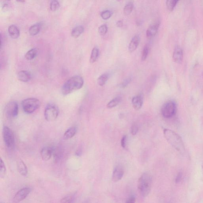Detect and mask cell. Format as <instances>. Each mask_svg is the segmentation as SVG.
<instances>
[{"instance_id": "obj_29", "label": "cell", "mask_w": 203, "mask_h": 203, "mask_svg": "<svg viewBox=\"0 0 203 203\" xmlns=\"http://www.w3.org/2000/svg\"><path fill=\"white\" fill-rule=\"evenodd\" d=\"M112 15V12L110 10H107L104 11L101 13V16L103 19L107 20L109 19Z\"/></svg>"}, {"instance_id": "obj_11", "label": "cell", "mask_w": 203, "mask_h": 203, "mask_svg": "<svg viewBox=\"0 0 203 203\" xmlns=\"http://www.w3.org/2000/svg\"><path fill=\"white\" fill-rule=\"evenodd\" d=\"M160 22H156L150 25L148 28L146 32L147 37L151 39L157 34L160 26Z\"/></svg>"}, {"instance_id": "obj_12", "label": "cell", "mask_w": 203, "mask_h": 203, "mask_svg": "<svg viewBox=\"0 0 203 203\" xmlns=\"http://www.w3.org/2000/svg\"><path fill=\"white\" fill-rule=\"evenodd\" d=\"M54 149L51 147H45L43 148L41 151V155L44 161H49L53 154Z\"/></svg>"}, {"instance_id": "obj_4", "label": "cell", "mask_w": 203, "mask_h": 203, "mask_svg": "<svg viewBox=\"0 0 203 203\" xmlns=\"http://www.w3.org/2000/svg\"><path fill=\"white\" fill-rule=\"evenodd\" d=\"M41 102L39 100L34 98L25 99L22 101L23 110L27 114H31L40 107Z\"/></svg>"}, {"instance_id": "obj_13", "label": "cell", "mask_w": 203, "mask_h": 203, "mask_svg": "<svg viewBox=\"0 0 203 203\" xmlns=\"http://www.w3.org/2000/svg\"><path fill=\"white\" fill-rule=\"evenodd\" d=\"M183 50L179 46H176L173 53V59L176 63H180L183 61Z\"/></svg>"}, {"instance_id": "obj_26", "label": "cell", "mask_w": 203, "mask_h": 203, "mask_svg": "<svg viewBox=\"0 0 203 203\" xmlns=\"http://www.w3.org/2000/svg\"><path fill=\"white\" fill-rule=\"evenodd\" d=\"M108 79V75L106 74L102 75L97 79V83L100 86H103Z\"/></svg>"}, {"instance_id": "obj_17", "label": "cell", "mask_w": 203, "mask_h": 203, "mask_svg": "<svg viewBox=\"0 0 203 203\" xmlns=\"http://www.w3.org/2000/svg\"><path fill=\"white\" fill-rule=\"evenodd\" d=\"M17 169L18 172L22 175L26 176L28 174V168L24 161L21 160H19L17 161Z\"/></svg>"}, {"instance_id": "obj_14", "label": "cell", "mask_w": 203, "mask_h": 203, "mask_svg": "<svg viewBox=\"0 0 203 203\" xmlns=\"http://www.w3.org/2000/svg\"><path fill=\"white\" fill-rule=\"evenodd\" d=\"M17 77L18 80L23 82H28L31 79V75L30 72L25 70L19 71L17 74Z\"/></svg>"}, {"instance_id": "obj_28", "label": "cell", "mask_w": 203, "mask_h": 203, "mask_svg": "<svg viewBox=\"0 0 203 203\" xmlns=\"http://www.w3.org/2000/svg\"><path fill=\"white\" fill-rule=\"evenodd\" d=\"M60 4L57 0H53L50 4V9L52 11L58 10L60 7Z\"/></svg>"}, {"instance_id": "obj_32", "label": "cell", "mask_w": 203, "mask_h": 203, "mask_svg": "<svg viewBox=\"0 0 203 203\" xmlns=\"http://www.w3.org/2000/svg\"><path fill=\"white\" fill-rule=\"evenodd\" d=\"M149 52V48L147 46H145L143 50L141 55V60L145 61L148 57Z\"/></svg>"}, {"instance_id": "obj_40", "label": "cell", "mask_w": 203, "mask_h": 203, "mask_svg": "<svg viewBox=\"0 0 203 203\" xmlns=\"http://www.w3.org/2000/svg\"><path fill=\"white\" fill-rule=\"evenodd\" d=\"M82 151L81 150H79L76 152V155L77 156H80L81 155Z\"/></svg>"}, {"instance_id": "obj_19", "label": "cell", "mask_w": 203, "mask_h": 203, "mask_svg": "<svg viewBox=\"0 0 203 203\" xmlns=\"http://www.w3.org/2000/svg\"><path fill=\"white\" fill-rule=\"evenodd\" d=\"M77 131V128L75 127H72L67 129L63 135L64 139H71L75 135Z\"/></svg>"}, {"instance_id": "obj_30", "label": "cell", "mask_w": 203, "mask_h": 203, "mask_svg": "<svg viewBox=\"0 0 203 203\" xmlns=\"http://www.w3.org/2000/svg\"><path fill=\"white\" fill-rule=\"evenodd\" d=\"M6 173L5 165L2 159H1V167H0V175L1 178L4 177Z\"/></svg>"}, {"instance_id": "obj_34", "label": "cell", "mask_w": 203, "mask_h": 203, "mask_svg": "<svg viewBox=\"0 0 203 203\" xmlns=\"http://www.w3.org/2000/svg\"><path fill=\"white\" fill-rule=\"evenodd\" d=\"M131 133L133 135H135L139 131V127L137 124H133L131 128Z\"/></svg>"}, {"instance_id": "obj_27", "label": "cell", "mask_w": 203, "mask_h": 203, "mask_svg": "<svg viewBox=\"0 0 203 203\" xmlns=\"http://www.w3.org/2000/svg\"><path fill=\"white\" fill-rule=\"evenodd\" d=\"M134 8V4L132 2H129L124 7L123 13L125 15L128 16L131 14Z\"/></svg>"}, {"instance_id": "obj_39", "label": "cell", "mask_w": 203, "mask_h": 203, "mask_svg": "<svg viewBox=\"0 0 203 203\" xmlns=\"http://www.w3.org/2000/svg\"><path fill=\"white\" fill-rule=\"evenodd\" d=\"M116 25L118 27H122L123 25V22L122 20H119L116 23Z\"/></svg>"}, {"instance_id": "obj_10", "label": "cell", "mask_w": 203, "mask_h": 203, "mask_svg": "<svg viewBox=\"0 0 203 203\" xmlns=\"http://www.w3.org/2000/svg\"><path fill=\"white\" fill-rule=\"evenodd\" d=\"M124 174V170L123 167L121 166H116L112 174V181L114 182H118L122 179Z\"/></svg>"}, {"instance_id": "obj_23", "label": "cell", "mask_w": 203, "mask_h": 203, "mask_svg": "<svg viewBox=\"0 0 203 203\" xmlns=\"http://www.w3.org/2000/svg\"><path fill=\"white\" fill-rule=\"evenodd\" d=\"M40 30H41V26L40 24H35L31 27L29 28V34L31 36H35L39 34Z\"/></svg>"}, {"instance_id": "obj_1", "label": "cell", "mask_w": 203, "mask_h": 203, "mask_svg": "<svg viewBox=\"0 0 203 203\" xmlns=\"http://www.w3.org/2000/svg\"><path fill=\"white\" fill-rule=\"evenodd\" d=\"M84 84V80L82 77L79 75L74 76L69 78L63 84L61 89L62 93L64 96L69 95L81 89Z\"/></svg>"}, {"instance_id": "obj_25", "label": "cell", "mask_w": 203, "mask_h": 203, "mask_svg": "<svg viewBox=\"0 0 203 203\" xmlns=\"http://www.w3.org/2000/svg\"><path fill=\"white\" fill-rule=\"evenodd\" d=\"M179 0H167L166 6L169 10L172 11L174 9Z\"/></svg>"}, {"instance_id": "obj_35", "label": "cell", "mask_w": 203, "mask_h": 203, "mask_svg": "<svg viewBox=\"0 0 203 203\" xmlns=\"http://www.w3.org/2000/svg\"><path fill=\"white\" fill-rule=\"evenodd\" d=\"M127 139H128V137L127 135H124L122 138V140H121V146L124 149H126L127 147Z\"/></svg>"}, {"instance_id": "obj_20", "label": "cell", "mask_w": 203, "mask_h": 203, "mask_svg": "<svg viewBox=\"0 0 203 203\" xmlns=\"http://www.w3.org/2000/svg\"><path fill=\"white\" fill-rule=\"evenodd\" d=\"M84 31V27L79 25L73 29L72 32V36L74 38H77L79 37Z\"/></svg>"}, {"instance_id": "obj_31", "label": "cell", "mask_w": 203, "mask_h": 203, "mask_svg": "<svg viewBox=\"0 0 203 203\" xmlns=\"http://www.w3.org/2000/svg\"><path fill=\"white\" fill-rule=\"evenodd\" d=\"M75 196L73 195H69L67 196L61 200V203H71L74 200Z\"/></svg>"}, {"instance_id": "obj_16", "label": "cell", "mask_w": 203, "mask_h": 203, "mask_svg": "<svg viewBox=\"0 0 203 203\" xmlns=\"http://www.w3.org/2000/svg\"><path fill=\"white\" fill-rule=\"evenodd\" d=\"M143 99L140 95H137L133 98L132 104L133 107L136 110H139L141 108L143 105Z\"/></svg>"}, {"instance_id": "obj_8", "label": "cell", "mask_w": 203, "mask_h": 203, "mask_svg": "<svg viewBox=\"0 0 203 203\" xmlns=\"http://www.w3.org/2000/svg\"><path fill=\"white\" fill-rule=\"evenodd\" d=\"M5 112L7 117L9 118L16 117L18 114V105L15 101H11L6 105Z\"/></svg>"}, {"instance_id": "obj_22", "label": "cell", "mask_w": 203, "mask_h": 203, "mask_svg": "<svg viewBox=\"0 0 203 203\" xmlns=\"http://www.w3.org/2000/svg\"><path fill=\"white\" fill-rule=\"evenodd\" d=\"M99 55V49L97 47H95L93 49L92 51L91 55L89 60V62L90 63H95L97 60Z\"/></svg>"}, {"instance_id": "obj_21", "label": "cell", "mask_w": 203, "mask_h": 203, "mask_svg": "<svg viewBox=\"0 0 203 203\" xmlns=\"http://www.w3.org/2000/svg\"><path fill=\"white\" fill-rule=\"evenodd\" d=\"M37 53V49L36 48L32 49L26 52L25 56V58L28 60H31L36 57Z\"/></svg>"}, {"instance_id": "obj_36", "label": "cell", "mask_w": 203, "mask_h": 203, "mask_svg": "<svg viewBox=\"0 0 203 203\" xmlns=\"http://www.w3.org/2000/svg\"><path fill=\"white\" fill-rule=\"evenodd\" d=\"M131 81V78H130L126 79L125 81H123V82H122V84H121V87H126L130 83Z\"/></svg>"}, {"instance_id": "obj_33", "label": "cell", "mask_w": 203, "mask_h": 203, "mask_svg": "<svg viewBox=\"0 0 203 203\" xmlns=\"http://www.w3.org/2000/svg\"><path fill=\"white\" fill-rule=\"evenodd\" d=\"M107 25H102L98 29L99 33L101 35H105L107 33Z\"/></svg>"}, {"instance_id": "obj_3", "label": "cell", "mask_w": 203, "mask_h": 203, "mask_svg": "<svg viewBox=\"0 0 203 203\" xmlns=\"http://www.w3.org/2000/svg\"><path fill=\"white\" fill-rule=\"evenodd\" d=\"M152 184V177L149 172L143 173L138 181V187L142 196H148L151 191Z\"/></svg>"}, {"instance_id": "obj_24", "label": "cell", "mask_w": 203, "mask_h": 203, "mask_svg": "<svg viewBox=\"0 0 203 203\" xmlns=\"http://www.w3.org/2000/svg\"><path fill=\"white\" fill-rule=\"evenodd\" d=\"M122 100L121 97L118 96L111 100L107 104V108L111 109L115 107L119 104V103Z\"/></svg>"}, {"instance_id": "obj_18", "label": "cell", "mask_w": 203, "mask_h": 203, "mask_svg": "<svg viewBox=\"0 0 203 203\" xmlns=\"http://www.w3.org/2000/svg\"><path fill=\"white\" fill-rule=\"evenodd\" d=\"M8 32L10 36L13 39L18 38L20 35L19 29L14 25H11L9 27Z\"/></svg>"}, {"instance_id": "obj_37", "label": "cell", "mask_w": 203, "mask_h": 203, "mask_svg": "<svg viewBox=\"0 0 203 203\" xmlns=\"http://www.w3.org/2000/svg\"><path fill=\"white\" fill-rule=\"evenodd\" d=\"M136 198L134 196L132 195L127 200L126 203H133L135 202Z\"/></svg>"}, {"instance_id": "obj_6", "label": "cell", "mask_w": 203, "mask_h": 203, "mask_svg": "<svg viewBox=\"0 0 203 203\" xmlns=\"http://www.w3.org/2000/svg\"><path fill=\"white\" fill-rule=\"evenodd\" d=\"M59 110L58 106L53 104H49L45 107L44 116L46 121L52 122L58 117Z\"/></svg>"}, {"instance_id": "obj_9", "label": "cell", "mask_w": 203, "mask_h": 203, "mask_svg": "<svg viewBox=\"0 0 203 203\" xmlns=\"http://www.w3.org/2000/svg\"><path fill=\"white\" fill-rule=\"evenodd\" d=\"M31 191V189L29 187H25L18 191L13 199V202L18 203L24 200L28 196Z\"/></svg>"}, {"instance_id": "obj_42", "label": "cell", "mask_w": 203, "mask_h": 203, "mask_svg": "<svg viewBox=\"0 0 203 203\" xmlns=\"http://www.w3.org/2000/svg\"><path fill=\"white\" fill-rule=\"evenodd\" d=\"M202 172H203V164H202Z\"/></svg>"}, {"instance_id": "obj_5", "label": "cell", "mask_w": 203, "mask_h": 203, "mask_svg": "<svg viewBox=\"0 0 203 203\" xmlns=\"http://www.w3.org/2000/svg\"><path fill=\"white\" fill-rule=\"evenodd\" d=\"M177 112V105L174 101H167L161 107V114L166 118H171Z\"/></svg>"}, {"instance_id": "obj_7", "label": "cell", "mask_w": 203, "mask_h": 203, "mask_svg": "<svg viewBox=\"0 0 203 203\" xmlns=\"http://www.w3.org/2000/svg\"><path fill=\"white\" fill-rule=\"evenodd\" d=\"M3 136L6 146L10 149L13 148L15 144L14 135L13 131L9 127H4Z\"/></svg>"}, {"instance_id": "obj_2", "label": "cell", "mask_w": 203, "mask_h": 203, "mask_svg": "<svg viewBox=\"0 0 203 203\" xmlns=\"http://www.w3.org/2000/svg\"><path fill=\"white\" fill-rule=\"evenodd\" d=\"M164 135L166 140L172 147L181 153L185 152V147L183 140L178 134L170 129H165Z\"/></svg>"}, {"instance_id": "obj_41", "label": "cell", "mask_w": 203, "mask_h": 203, "mask_svg": "<svg viewBox=\"0 0 203 203\" xmlns=\"http://www.w3.org/2000/svg\"><path fill=\"white\" fill-rule=\"evenodd\" d=\"M18 2H21V3H23L25 2V0H16Z\"/></svg>"}, {"instance_id": "obj_15", "label": "cell", "mask_w": 203, "mask_h": 203, "mask_svg": "<svg viewBox=\"0 0 203 203\" xmlns=\"http://www.w3.org/2000/svg\"><path fill=\"white\" fill-rule=\"evenodd\" d=\"M140 42V37L139 35H136L132 38L129 43L128 50L130 53L134 52L137 48Z\"/></svg>"}, {"instance_id": "obj_38", "label": "cell", "mask_w": 203, "mask_h": 203, "mask_svg": "<svg viewBox=\"0 0 203 203\" xmlns=\"http://www.w3.org/2000/svg\"><path fill=\"white\" fill-rule=\"evenodd\" d=\"M182 177V174L181 173H178V174L177 175V177H176L175 181L176 183H178V182L180 181Z\"/></svg>"}]
</instances>
